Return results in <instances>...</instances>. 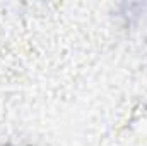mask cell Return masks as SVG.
Listing matches in <instances>:
<instances>
[{"label":"cell","mask_w":147,"mask_h":146,"mask_svg":"<svg viewBox=\"0 0 147 146\" xmlns=\"http://www.w3.org/2000/svg\"><path fill=\"white\" fill-rule=\"evenodd\" d=\"M7 146H14V145H7Z\"/></svg>","instance_id":"obj_1"}]
</instances>
